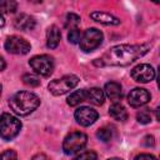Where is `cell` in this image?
<instances>
[{"mask_svg":"<svg viewBox=\"0 0 160 160\" xmlns=\"http://www.w3.org/2000/svg\"><path fill=\"white\" fill-rule=\"evenodd\" d=\"M151 44H136V45H116L108 50L100 60V65H110V66H128L135 60L144 56Z\"/></svg>","mask_w":160,"mask_h":160,"instance_id":"6da1fadb","label":"cell"},{"mask_svg":"<svg viewBox=\"0 0 160 160\" xmlns=\"http://www.w3.org/2000/svg\"><path fill=\"white\" fill-rule=\"evenodd\" d=\"M9 105L16 115L26 116L38 109V106L40 105V99L34 92L18 91L10 98Z\"/></svg>","mask_w":160,"mask_h":160,"instance_id":"7a4b0ae2","label":"cell"},{"mask_svg":"<svg viewBox=\"0 0 160 160\" xmlns=\"http://www.w3.org/2000/svg\"><path fill=\"white\" fill-rule=\"evenodd\" d=\"M21 129V121L8 112H2L1 114V119H0V134L1 138L4 140H12Z\"/></svg>","mask_w":160,"mask_h":160,"instance_id":"3957f363","label":"cell"},{"mask_svg":"<svg viewBox=\"0 0 160 160\" xmlns=\"http://www.w3.org/2000/svg\"><path fill=\"white\" fill-rule=\"evenodd\" d=\"M78 84H79V78L76 75H65L60 79L52 80L48 85V89L52 95L59 96V95H64V94L69 92Z\"/></svg>","mask_w":160,"mask_h":160,"instance_id":"277c9868","label":"cell"},{"mask_svg":"<svg viewBox=\"0 0 160 160\" xmlns=\"http://www.w3.org/2000/svg\"><path fill=\"white\" fill-rule=\"evenodd\" d=\"M88 142V136L84 132L80 131H74L70 132L62 142V150L66 155H71L75 152H79L80 150L84 149V146Z\"/></svg>","mask_w":160,"mask_h":160,"instance_id":"5b68a950","label":"cell"},{"mask_svg":"<svg viewBox=\"0 0 160 160\" xmlns=\"http://www.w3.org/2000/svg\"><path fill=\"white\" fill-rule=\"evenodd\" d=\"M102 32L96 29V28H90L88 30H85V32L81 36L80 40V48L81 50H84L85 52H90L92 50H95L96 48H99L102 42Z\"/></svg>","mask_w":160,"mask_h":160,"instance_id":"8992f818","label":"cell"},{"mask_svg":"<svg viewBox=\"0 0 160 160\" xmlns=\"http://www.w3.org/2000/svg\"><path fill=\"white\" fill-rule=\"evenodd\" d=\"M29 64L31 69L41 76H49L54 70V59L50 55H36L30 59Z\"/></svg>","mask_w":160,"mask_h":160,"instance_id":"52a82bcc","label":"cell"},{"mask_svg":"<svg viewBox=\"0 0 160 160\" xmlns=\"http://www.w3.org/2000/svg\"><path fill=\"white\" fill-rule=\"evenodd\" d=\"M4 46H5V50L8 52L15 54V55H25L31 49V45L25 39H22L20 36H16V35L9 36L5 40Z\"/></svg>","mask_w":160,"mask_h":160,"instance_id":"ba28073f","label":"cell"},{"mask_svg":"<svg viewBox=\"0 0 160 160\" xmlns=\"http://www.w3.org/2000/svg\"><path fill=\"white\" fill-rule=\"evenodd\" d=\"M74 116H75L76 122L80 124L81 126H90L98 120L99 114L96 110H94L89 106H80L75 110Z\"/></svg>","mask_w":160,"mask_h":160,"instance_id":"9c48e42d","label":"cell"},{"mask_svg":"<svg viewBox=\"0 0 160 160\" xmlns=\"http://www.w3.org/2000/svg\"><path fill=\"white\" fill-rule=\"evenodd\" d=\"M131 78L136 82L146 84V82L154 80V78H155V70L149 64H140V65L135 66L131 70Z\"/></svg>","mask_w":160,"mask_h":160,"instance_id":"30bf717a","label":"cell"},{"mask_svg":"<svg viewBox=\"0 0 160 160\" xmlns=\"http://www.w3.org/2000/svg\"><path fill=\"white\" fill-rule=\"evenodd\" d=\"M150 92L142 88L132 89L128 95V102L131 108H140L150 101Z\"/></svg>","mask_w":160,"mask_h":160,"instance_id":"8fae6325","label":"cell"},{"mask_svg":"<svg viewBox=\"0 0 160 160\" xmlns=\"http://www.w3.org/2000/svg\"><path fill=\"white\" fill-rule=\"evenodd\" d=\"M14 26L18 30H22V31H28V30H32L35 28V19L28 14H20L15 18L14 20Z\"/></svg>","mask_w":160,"mask_h":160,"instance_id":"7c38bea8","label":"cell"},{"mask_svg":"<svg viewBox=\"0 0 160 160\" xmlns=\"http://www.w3.org/2000/svg\"><path fill=\"white\" fill-rule=\"evenodd\" d=\"M90 18L104 25H119L120 24V20L116 16L109 12H104V11H94L90 14Z\"/></svg>","mask_w":160,"mask_h":160,"instance_id":"4fadbf2b","label":"cell"},{"mask_svg":"<svg viewBox=\"0 0 160 160\" xmlns=\"http://www.w3.org/2000/svg\"><path fill=\"white\" fill-rule=\"evenodd\" d=\"M104 92L112 101H118L122 96L121 85L119 82H116V81H109V82H106L105 86H104Z\"/></svg>","mask_w":160,"mask_h":160,"instance_id":"5bb4252c","label":"cell"},{"mask_svg":"<svg viewBox=\"0 0 160 160\" xmlns=\"http://www.w3.org/2000/svg\"><path fill=\"white\" fill-rule=\"evenodd\" d=\"M60 39H61V34H60L59 28L56 25H51L46 31V45H48V48L55 49L59 45Z\"/></svg>","mask_w":160,"mask_h":160,"instance_id":"9a60e30c","label":"cell"},{"mask_svg":"<svg viewBox=\"0 0 160 160\" xmlns=\"http://www.w3.org/2000/svg\"><path fill=\"white\" fill-rule=\"evenodd\" d=\"M104 100H105L104 90H101L99 88L86 89V101H90L94 105H102Z\"/></svg>","mask_w":160,"mask_h":160,"instance_id":"2e32d148","label":"cell"},{"mask_svg":"<svg viewBox=\"0 0 160 160\" xmlns=\"http://www.w3.org/2000/svg\"><path fill=\"white\" fill-rule=\"evenodd\" d=\"M109 115H110L114 120H116V121H125V120L128 119V112H126L125 108H124L121 104H119V102H114V104L110 106V109H109Z\"/></svg>","mask_w":160,"mask_h":160,"instance_id":"e0dca14e","label":"cell"},{"mask_svg":"<svg viewBox=\"0 0 160 160\" xmlns=\"http://www.w3.org/2000/svg\"><path fill=\"white\" fill-rule=\"evenodd\" d=\"M86 101V89H81V90H76L74 92H71L68 98V104L70 106H78L79 104Z\"/></svg>","mask_w":160,"mask_h":160,"instance_id":"ac0fdd59","label":"cell"},{"mask_svg":"<svg viewBox=\"0 0 160 160\" xmlns=\"http://www.w3.org/2000/svg\"><path fill=\"white\" fill-rule=\"evenodd\" d=\"M80 24V16L74 14V12H70L66 15L65 18V28L66 29H78V25Z\"/></svg>","mask_w":160,"mask_h":160,"instance_id":"d6986e66","label":"cell"},{"mask_svg":"<svg viewBox=\"0 0 160 160\" xmlns=\"http://www.w3.org/2000/svg\"><path fill=\"white\" fill-rule=\"evenodd\" d=\"M96 136H98L99 140H101L104 142H108L112 138V130L110 128H106V126L105 128H101V129H99L96 131Z\"/></svg>","mask_w":160,"mask_h":160,"instance_id":"ffe728a7","label":"cell"},{"mask_svg":"<svg viewBox=\"0 0 160 160\" xmlns=\"http://www.w3.org/2000/svg\"><path fill=\"white\" fill-rule=\"evenodd\" d=\"M22 81H24L25 85H29V86H31V88L40 85L39 78H38L36 75H32V74H25V75L22 76Z\"/></svg>","mask_w":160,"mask_h":160,"instance_id":"44dd1931","label":"cell"},{"mask_svg":"<svg viewBox=\"0 0 160 160\" xmlns=\"http://www.w3.org/2000/svg\"><path fill=\"white\" fill-rule=\"evenodd\" d=\"M136 119L140 124H149L151 121V114L148 109L145 110H140L138 114H136Z\"/></svg>","mask_w":160,"mask_h":160,"instance_id":"7402d4cb","label":"cell"},{"mask_svg":"<svg viewBox=\"0 0 160 160\" xmlns=\"http://www.w3.org/2000/svg\"><path fill=\"white\" fill-rule=\"evenodd\" d=\"M16 8H18V4L15 2V1H2L1 2V5H0V9H1V12L4 14V12H15V10H16Z\"/></svg>","mask_w":160,"mask_h":160,"instance_id":"603a6c76","label":"cell"},{"mask_svg":"<svg viewBox=\"0 0 160 160\" xmlns=\"http://www.w3.org/2000/svg\"><path fill=\"white\" fill-rule=\"evenodd\" d=\"M81 32H80V30L79 29H72V30H70L69 31V34H68V39H69V41L71 42V44H80V40H81Z\"/></svg>","mask_w":160,"mask_h":160,"instance_id":"cb8c5ba5","label":"cell"},{"mask_svg":"<svg viewBox=\"0 0 160 160\" xmlns=\"http://www.w3.org/2000/svg\"><path fill=\"white\" fill-rule=\"evenodd\" d=\"M96 159H98V155L95 151H84L76 155L72 160H96Z\"/></svg>","mask_w":160,"mask_h":160,"instance_id":"d4e9b609","label":"cell"},{"mask_svg":"<svg viewBox=\"0 0 160 160\" xmlns=\"http://www.w3.org/2000/svg\"><path fill=\"white\" fill-rule=\"evenodd\" d=\"M0 160H18V155L14 150H5L1 154Z\"/></svg>","mask_w":160,"mask_h":160,"instance_id":"484cf974","label":"cell"},{"mask_svg":"<svg viewBox=\"0 0 160 160\" xmlns=\"http://www.w3.org/2000/svg\"><path fill=\"white\" fill-rule=\"evenodd\" d=\"M134 160H156V158L154 155H150V154H140Z\"/></svg>","mask_w":160,"mask_h":160,"instance_id":"4316f807","label":"cell"},{"mask_svg":"<svg viewBox=\"0 0 160 160\" xmlns=\"http://www.w3.org/2000/svg\"><path fill=\"white\" fill-rule=\"evenodd\" d=\"M144 145L145 146H154V136L152 135H146L145 138H144Z\"/></svg>","mask_w":160,"mask_h":160,"instance_id":"83f0119b","label":"cell"},{"mask_svg":"<svg viewBox=\"0 0 160 160\" xmlns=\"http://www.w3.org/2000/svg\"><path fill=\"white\" fill-rule=\"evenodd\" d=\"M31 160H50L45 154H36L31 158Z\"/></svg>","mask_w":160,"mask_h":160,"instance_id":"f1b7e54d","label":"cell"},{"mask_svg":"<svg viewBox=\"0 0 160 160\" xmlns=\"http://www.w3.org/2000/svg\"><path fill=\"white\" fill-rule=\"evenodd\" d=\"M155 116H156V119H158V121H160V106L155 110Z\"/></svg>","mask_w":160,"mask_h":160,"instance_id":"f546056e","label":"cell"},{"mask_svg":"<svg viewBox=\"0 0 160 160\" xmlns=\"http://www.w3.org/2000/svg\"><path fill=\"white\" fill-rule=\"evenodd\" d=\"M158 86H159V89H160V66H159V69H158Z\"/></svg>","mask_w":160,"mask_h":160,"instance_id":"4dcf8cb0","label":"cell"},{"mask_svg":"<svg viewBox=\"0 0 160 160\" xmlns=\"http://www.w3.org/2000/svg\"><path fill=\"white\" fill-rule=\"evenodd\" d=\"M5 69V60L1 58V70H4Z\"/></svg>","mask_w":160,"mask_h":160,"instance_id":"1f68e13d","label":"cell"},{"mask_svg":"<svg viewBox=\"0 0 160 160\" xmlns=\"http://www.w3.org/2000/svg\"><path fill=\"white\" fill-rule=\"evenodd\" d=\"M109 160H122V159H120V158H111V159H109Z\"/></svg>","mask_w":160,"mask_h":160,"instance_id":"d6a6232c","label":"cell"}]
</instances>
